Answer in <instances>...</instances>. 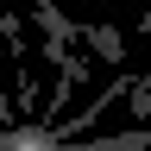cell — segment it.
Masks as SVG:
<instances>
[{
  "label": "cell",
  "mask_w": 151,
  "mask_h": 151,
  "mask_svg": "<svg viewBox=\"0 0 151 151\" xmlns=\"http://www.w3.org/2000/svg\"><path fill=\"white\" fill-rule=\"evenodd\" d=\"M6 151H63L50 139V126H13L6 132Z\"/></svg>",
  "instance_id": "obj_1"
},
{
  "label": "cell",
  "mask_w": 151,
  "mask_h": 151,
  "mask_svg": "<svg viewBox=\"0 0 151 151\" xmlns=\"http://www.w3.org/2000/svg\"><path fill=\"white\" fill-rule=\"evenodd\" d=\"M82 38H88V44H94V50H101V57H107V63H120V57H126V38H120V32H113V25H88Z\"/></svg>",
  "instance_id": "obj_2"
},
{
  "label": "cell",
  "mask_w": 151,
  "mask_h": 151,
  "mask_svg": "<svg viewBox=\"0 0 151 151\" xmlns=\"http://www.w3.org/2000/svg\"><path fill=\"white\" fill-rule=\"evenodd\" d=\"M6 132H13V126H0V151H6Z\"/></svg>",
  "instance_id": "obj_3"
},
{
  "label": "cell",
  "mask_w": 151,
  "mask_h": 151,
  "mask_svg": "<svg viewBox=\"0 0 151 151\" xmlns=\"http://www.w3.org/2000/svg\"><path fill=\"white\" fill-rule=\"evenodd\" d=\"M32 6H50V0H32Z\"/></svg>",
  "instance_id": "obj_4"
}]
</instances>
